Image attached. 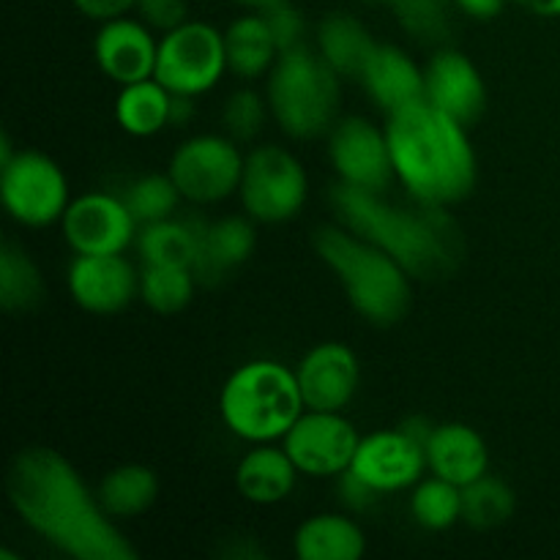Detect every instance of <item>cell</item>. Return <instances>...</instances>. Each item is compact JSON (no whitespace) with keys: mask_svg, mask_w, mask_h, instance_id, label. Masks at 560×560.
Instances as JSON below:
<instances>
[{"mask_svg":"<svg viewBox=\"0 0 560 560\" xmlns=\"http://www.w3.org/2000/svg\"><path fill=\"white\" fill-rule=\"evenodd\" d=\"M257 246V228L252 217H222L217 222L202 219L200 238H197L195 271L197 284L219 288L235 277L238 268L249 262Z\"/></svg>","mask_w":560,"mask_h":560,"instance_id":"obj_19","label":"cell"},{"mask_svg":"<svg viewBox=\"0 0 560 560\" xmlns=\"http://www.w3.org/2000/svg\"><path fill=\"white\" fill-rule=\"evenodd\" d=\"M262 16H266L268 27H271V36L277 42L279 52L306 44V20L290 0L271 5V9L262 11Z\"/></svg>","mask_w":560,"mask_h":560,"instance_id":"obj_36","label":"cell"},{"mask_svg":"<svg viewBox=\"0 0 560 560\" xmlns=\"http://www.w3.org/2000/svg\"><path fill=\"white\" fill-rule=\"evenodd\" d=\"M219 556L230 560H257L266 558V550H262L255 539H249V536H235V539H230L228 547L219 550Z\"/></svg>","mask_w":560,"mask_h":560,"instance_id":"obj_41","label":"cell"},{"mask_svg":"<svg viewBox=\"0 0 560 560\" xmlns=\"http://www.w3.org/2000/svg\"><path fill=\"white\" fill-rule=\"evenodd\" d=\"M328 202L339 224L388 252L416 282H443L463 266L465 235L448 208L416 200L399 206L386 191H364L342 180L331 186Z\"/></svg>","mask_w":560,"mask_h":560,"instance_id":"obj_2","label":"cell"},{"mask_svg":"<svg viewBox=\"0 0 560 560\" xmlns=\"http://www.w3.org/2000/svg\"><path fill=\"white\" fill-rule=\"evenodd\" d=\"M197 277L184 266H142L140 301L156 315H178L191 304Z\"/></svg>","mask_w":560,"mask_h":560,"instance_id":"obj_31","label":"cell"},{"mask_svg":"<svg viewBox=\"0 0 560 560\" xmlns=\"http://www.w3.org/2000/svg\"><path fill=\"white\" fill-rule=\"evenodd\" d=\"M452 5H457L470 20H495L506 0H452Z\"/></svg>","mask_w":560,"mask_h":560,"instance_id":"obj_40","label":"cell"},{"mask_svg":"<svg viewBox=\"0 0 560 560\" xmlns=\"http://www.w3.org/2000/svg\"><path fill=\"white\" fill-rule=\"evenodd\" d=\"M14 145H11V140H9V135H3L0 137V164H5L9 162L11 156H14Z\"/></svg>","mask_w":560,"mask_h":560,"instance_id":"obj_46","label":"cell"},{"mask_svg":"<svg viewBox=\"0 0 560 560\" xmlns=\"http://www.w3.org/2000/svg\"><path fill=\"white\" fill-rule=\"evenodd\" d=\"M69 293L91 315H118L140 299V271L124 252L77 255L69 266Z\"/></svg>","mask_w":560,"mask_h":560,"instance_id":"obj_14","label":"cell"},{"mask_svg":"<svg viewBox=\"0 0 560 560\" xmlns=\"http://www.w3.org/2000/svg\"><path fill=\"white\" fill-rule=\"evenodd\" d=\"M120 200L129 206L131 217L137 219V224H153L162 222V219L175 217L180 206V191L175 186V180L170 178V173H145L137 175V178L126 180L124 189L118 191Z\"/></svg>","mask_w":560,"mask_h":560,"instance_id":"obj_33","label":"cell"},{"mask_svg":"<svg viewBox=\"0 0 560 560\" xmlns=\"http://www.w3.org/2000/svg\"><path fill=\"white\" fill-rule=\"evenodd\" d=\"M517 498L506 481L479 476L463 487V523L474 530H495L512 520Z\"/></svg>","mask_w":560,"mask_h":560,"instance_id":"obj_30","label":"cell"},{"mask_svg":"<svg viewBox=\"0 0 560 560\" xmlns=\"http://www.w3.org/2000/svg\"><path fill=\"white\" fill-rule=\"evenodd\" d=\"M339 485H337V492H339V503H342L345 509H348L350 514H361V512H370V509H375L377 503H381V492L375 490L372 485H366L361 476H355L353 470H345V474L337 476Z\"/></svg>","mask_w":560,"mask_h":560,"instance_id":"obj_38","label":"cell"},{"mask_svg":"<svg viewBox=\"0 0 560 560\" xmlns=\"http://www.w3.org/2000/svg\"><path fill=\"white\" fill-rule=\"evenodd\" d=\"M435 427L438 424H432V421L427 419V416H408V419H405L402 424H399V430H402L405 435L410 438V441L419 443L421 448H427V443H430V438H432V432H435Z\"/></svg>","mask_w":560,"mask_h":560,"instance_id":"obj_43","label":"cell"},{"mask_svg":"<svg viewBox=\"0 0 560 560\" xmlns=\"http://www.w3.org/2000/svg\"><path fill=\"white\" fill-rule=\"evenodd\" d=\"M295 479H299L295 463L284 446L279 448L273 443H255V448L246 452L235 468V490L255 506L288 501L290 492L295 490Z\"/></svg>","mask_w":560,"mask_h":560,"instance_id":"obj_22","label":"cell"},{"mask_svg":"<svg viewBox=\"0 0 560 560\" xmlns=\"http://www.w3.org/2000/svg\"><path fill=\"white\" fill-rule=\"evenodd\" d=\"M355 82L386 115L424 98V69L394 44H377Z\"/></svg>","mask_w":560,"mask_h":560,"instance_id":"obj_20","label":"cell"},{"mask_svg":"<svg viewBox=\"0 0 560 560\" xmlns=\"http://www.w3.org/2000/svg\"><path fill=\"white\" fill-rule=\"evenodd\" d=\"M224 52H228V71L238 80H257L273 69L279 47L262 11H252L230 22L224 31Z\"/></svg>","mask_w":560,"mask_h":560,"instance_id":"obj_25","label":"cell"},{"mask_svg":"<svg viewBox=\"0 0 560 560\" xmlns=\"http://www.w3.org/2000/svg\"><path fill=\"white\" fill-rule=\"evenodd\" d=\"M312 244L317 257L337 273L355 315L370 326L392 328L410 315L416 279L388 252L339 222L317 228Z\"/></svg>","mask_w":560,"mask_h":560,"instance_id":"obj_4","label":"cell"},{"mask_svg":"<svg viewBox=\"0 0 560 560\" xmlns=\"http://www.w3.org/2000/svg\"><path fill=\"white\" fill-rule=\"evenodd\" d=\"M170 102L173 93L151 77V80L120 85L115 102V120L131 137H153L170 126Z\"/></svg>","mask_w":560,"mask_h":560,"instance_id":"obj_29","label":"cell"},{"mask_svg":"<svg viewBox=\"0 0 560 560\" xmlns=\"http://www.w3.org/2000/svg\"><path fill=\"white\" fill-rule=\"evenodd\" d=\"M304 410L295 370L273 359L241 364L219 394L224 427L246 443L282 441Z\"/></svg>","mask_w":560,"mask_h":560,"instance_id":"obj_6","label":"cell"},{"mask_svg":"<svg viewBox=\"0 0 560 560\" xmlns=\"http://www.w3.org/2000/svg\"><path fill=\"white\" fill-rule=\"evenodd\" d=\"M5 498L42 541L74 560H135L137 550L104 512L74 465L47 446H27L5 468Z\"/></svg>","mask_w":560,"mask_h":560,"instance_id":"obj_1","label":"cell"},{"mask_svg":"<svg viewBox=\"0 0 560 560\" xmlns=\"http://www.w3.org/2000/svg\"><path fill=\"white\" fill-rule=\"evenodd\" d=\"M377 42L364 22L345 11L323 16L315 33V49L342 80H359Z\"/></svg>","mask_w":560,"mask_h":560,"instance_id":"obj_23","label":"cell"},{"mask_svg":"<svg viewBox=\"0 0 560 560\" xmlns=\"http://www.w3.org/2000/svg\"><path fill=\"white\" fill-rule=\"evenodd\" d=\"M424 454L427 468L457 487L470 485L490 468V452H487L481 432L470 424H459V421L438 424Z\"/></svg>","mask_w":560,"mask_h":560,"instance_id":"obj_21","label":"cell"},{"mask_svg":"<svg viewBox=\"0 0 560 560\" xmlns=\"http://www.w3.org/2000/svg\"><path fill=\"white\" fill-rule=\"evenodd\" d=\"M246 156L228 135H197L175 148L167 173L191 206H217L235 195Z\"/></svg>","mask_w":560,"mask_h":560,"instance_id":"obj_10","label":"cell"},{"mask_svg":"<svg viewBox=\"0 0 560 560\" xmlns=\"http://www.w3.org/2000/svg\"><path fill=\"white\" fill-rule=\"evenodd\" d=\"M388 11L408 36L421 44H441L452 31V0H364Z\"/></svg>","mask_w":560,"mask_h":560,"instance_id":"obj_32","label":"cell"},{"mask_svg":"<svg viewBox=\"0 0 560 560\" xmlns=\"http://www.w3.org/2000/svg\"><path fill=\"white\" fill-rule=\"evenodd\" d=\"M230 3L244 5V9H249V11H266V9H271V5L284 3V0H230Z\"/></svg>","mask_w":560,"mask_h":560,"instance_id":"obj_45","label":"cell"},{"mask_svg":"<svg viewBox=\"0 0 560 560\" xmlns=\"http://www.w3.org/2000/svg\"><path fill=\"white\" fill-rule=\"evenodd\" d=\"M137 14L151 31L170 33L189 22V5L186 0H140Z\"/></svg>","mask_w":560,"mask_h":560,"instance_id":"obj_37","label":"cell"},{"mask_svg":"<svg viewBox=\"0 0 560 560\" xmlns=\"http://www.w3.org/2000/svg\"><path fill=\"white\" fill-rule=\"evenodd\" d=\"M96 495L113 520H135L156 503L159 476L140 463L118 465L98 481Z\"/></svg>","mask_w":560,"mask_h":560,"instance_id":"obj_28","label":"cell"},{"mask_svg":"<svg viewBox=\"0 0 560 560\" xmlns=\"http://www.w3.org/2000/svg\"><path fill=\"white\" fill-rule=\"evenodd\" d=\"M536 16H560V0H514Z\"/></svg>","mask_w":560,"mask_h":560,"instance_id":"obj_44","label":"cell"},{"mask_svg":"<svg viewBox=\"0 0 560 560\" xmlns=\"http://www.w3.org/2000/svg\"><path fill=\"white\" fill-rule=\"evenodd\" d=\"M266 98L271 118L290 140H320L339 120L342 77L315 47L301 44L279 52L268 71Z\"/></svg>","mask_w":560,"mask_h":560,"instance_id":"obj_5","label":"cell"},{"mask_svg":"<svg viewBox=\"0 0 560 560\" xmlns=\"http://www.w3.org/2000/svg\"><path fill=\"white\" fill-rule=\"evenodd\" d=\"M424 98L470 129L487 109L485 77L468 55L441 47L424 66Z\"/></svg>","mask_w":560,"mask_h":560,"instance_id":"obj_15","label":"cell"},{"mask_svg":"<svg viewBox=\"0 0 560 560\" xmlns=\"http://www.w3.org/2000/svg\"><path fill=\"white\" fill-rule=\"evenodd\" d=\"M328 162L342 184L364 191H388L397 180L386 126L361 115L339 118L328 131Z\"/></svg>","mask_w":560,"mask_h":560,"instance_id":"obj_12","label":"cell"},{"mask_svg":"<svg viewBox=\"0 0 560 560\" xmlns=\"http://www.w3.org/2000/svg\"><path fill=\"white\" fill-rule=\"evenodd\" d=\"M359 432L342 416V410H310L299 416L288 435L284 452L295 463L299 474L312 479H334L353 465L359 452Z\"/></svg>","mask_w":560,"mask_h":560,"instance_id":"obj_11","label":"cell"},{"mask_svg":"<svg viewBox=\"0 0 560 560\" xmlns=\"http://www.w3.org/2000/svg\"><path fill=\"white\" fill-rule=\"evenodd\" d=\"M93 55L104 77H109L118 85L151 80L156 71L159 42L153 31L142 20H118L102 22L93 42Z\"/></svg>","mask_w":560,"mask_h":560,"instance_id":"obj_18","label":"cell"},{"mask_svg":"<svg viewBox=\"0 0 560 560\" xmlns=\"http://www.w3.org/2000/svg\"><path fill=\"white\" fill-rule=\"evenodd\" d=\"M271 115L268 109V98L260 96L252 88H241V91L230 93L228 102L222 107V126L224 135L235 140L238 145L244 142H255L260 131L266 129V120Z\"/></svg>","mask_w":560,"mask_h":560,"instance_id":"obj_35","label":"cell"},{"mask_svg":"<svg viewBox=\"0 0 560 560\" xmlns=\"http://www.w3.org/2000/svg\"><path fill=\"white\" fill-rule=\"evenodd\" d=\"M197 115V96H186V93H173V102H170V126H184L191 124V118Z\"/></svg>","mask_w":560,"mask_h":560,"instance_id":"obj_42","label":"cell"},{"mask_svg":"<svg viewBox=\"0 0 560 560\" xmlns=\"http://www.w3.org/2000/svg\"><path fill=\"white\" fill-rule=\"evenodd\" d=\"M386 137L394 175L410 200L452 208L474 195L479 159L470 145L468 126L419 98L388 113Z\"/></svg>","mask_w":560,"mask_h":560,"instance_id":"obj_3","label":"cell"},{"mask_svg":"<svg viewBox=\"0 0 560 560\" xmlns=\"http://www.w3.org/2000/svg\"><path fill=\"white\" fill-rule=\"evenodd\" d=\"M355 476L375 487L381 495L413 490L427 470V454L402 430H377L361 438L353 465Z\"/></svg>","mask_w":560,"mask_h":560,"instance_id":"obj_16","label":"cell"},{"mask_svg":"<svg viewBox=\"0 0 560 560\" xmlns=\"http://www.w3.org/2000/svg\"><path fill=\"white\" fill-rule=\"evenodd\" d=\"M299 560H359L366 552V536L348 514H315L293 536Z\"/></svg>","mask_w":560,"mask_h":560,"instance_id":"obj_24","label":"cell"},{"mask_svg":"<svg viewBox=\"0 0 560 560\" xmlns=\"http://www.w3.org/2000/svg\"><path fill=\"white\" fill-rule=\"evenodd\" d=\"M0 197L22 228H49L69 208V178L55 159L42 151H16L0 164Z\"/></svg>","mask_w":560,"mask_h":560,"instance_id":"obj_8","label":"cell"},{"mask_svg":"<svg viewBox=\"0 0 560 560\" xmlns=\"http://www.w3.org/2000/svg\"><path fill=\"white\" fill-rule=\"evenodd\" d=\"M295 377L306 408L345 410L359 392V355L342 342H320L301 359Z\"/></svg>","mask_w":560,"mask_h":560,"instance_id":"obj_17","label":"cell"},{"mask_svg":"<svg viewBox=\"0 0 560 560\" xmlns=\"http://www.w3.org/2000/svg\"><path fill=\"white\" fill-rule=\"evenodd\" d=\"M228 71L224 33L208 22H184L159 38L156 77L170 93L197 96L219 85Z\"/></svg>","mask_w":560,"mask_h":560,"instance_id":"obj_9","label":"cell"},{"mask_svg":"<svg viewBox=\"0 0 560 560\" xmlns=\"http://www.w3.org/2000/svg\"><path fill=\"white\" fill-rule=\"evenodd\" d=\"M60 230L74 255H120L137 244L140 224L118 191H88L69 202Z\"/></svg>","mask_w":560,"mask_h":560,"instance_id":"obj_13","label":"cell"},{"mask_svg":"<svg viewBox=\"0 0 560 560\" xmlns=\"http://www.w3.org/2000/svg\"><path fill=\"white\" fill-rule=\"evenodd\" d=\"M202 217L186 213V217H170L162 222L142 224L137 233V252L142 266H195L197 238H200Z\"/></svg>","mask_w":560,"mask_h":560,"instance_id":"obj_26","label":"cell"},{"mask_svg":"<svg viewBox=\"0 0 560 560\" xmlns=\"http://www.w3.org/2000/svg\"><path fill=\"white\" fill-rule=\"evenodd\" d=\"M410 514L424 530L441 534L463 520V487L432 474L421 479L410 495Z\"/></svg>","mask_w":560,"mask_h":560,"instance_id":"obj_34","label":"cell"},{"mask_svg":"<svg viewBox=\"0 0 560 560\" xmlns=\"http://www.w3.org/2000/svg\"><path fill=\"white\" fill-rule=\"evenodd\" d=\"M47 299V282L38 262L16 241L0 244V306L9 315H31Z\"/></svg>","mask_w":560,"mask_h":560,"instance_id":"obj_27","label":"cell"},{"mask_svg":"<svg viewBox=\"0 0 560 560\" xmlns=\"http://www.w3.org/2000/svg\"><path fill=\"white\" fill-rule=\"evenodd\" d=\"M71 3L88 20L109 22L118 20V16H126L129 11H137L140 0H71Z\"/></svg>","mask_w":560,"mask_h":560,"instance_id":"obj_39","label":"cell"},{"mask_svg":"<svg viewBox=\"0 0 560 560\" xmlns=\"http://www.w3.org/2000/svg\"><path fill=\"white\" fill-rule=\"evenodd\" d=\"M241 208L257 224H282L301 213L310 197V175L293 151L255 145L246 153L238 186Z\"/></svg>","mask_w":560,"mask_h":560,"instance_id":"obj_7","label":"cell"}]
</instances>
